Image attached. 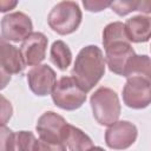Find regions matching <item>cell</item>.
<instances>
[{"instance_id": "6da1fadb", "label": "cell", "mask_w": 151, "mask_h": 151, "mask_svg": "<svg viewBox=\"0 0 151 151\" xmlns=\"http://www.w3.org/2000/svg\"><path fill=\"white\" fill-rule=\"evenodd\" d=\"M105 73V58L98 46L88 45L78 53L72 68V79L86 93Z\"/></svg>"}, {"instance_id": "7a4b0ae2", "label": "cell", "mask_w": 151, "mask_h": 151, "mask_svg": "<svg viewBox=\"0 0 151 151\" xmlns=\"http://www.w3.org/2000/svg\"><path fill=\"white\" fill-rule=\"evenodd\" d=\"M91 107L94 119L105 126L117 122L120 114V104L117 93L109 87H99L91 96Z\"/></svg>"}, {"instance_id": "3957f363", "label": "cell", "mask_w": 151, "mask_h": 151, "mask_svg": "<svg viewBox=\"0 0 151 151\" xmlns=\"http://www.w3.org/2000/svg\"><path fill=\"white\" fill-rule=\"evenodd\" d=\"M50 27L61 34L74 32L81 22V11L74 1H61L57 4L47 17Z\"/></svg>"}, {"instance_id": "277c9868", "label": "cell", "mask_w": 151, "mask_h": 151, "mask_svg": "<svg viewBox=\"0 0 151 151\" xmlns=\"http://www.w3.org/2000/svg\"><path fill=\"white\" fill-rule=\"evenodd\" d=\"M51 93L54 104L67 111L79 109L86 100V93L71 77H61L55 83Z\"/></svg>"}, {"instance_id": "5b68a950", "label": "cell", "mask_w": 151, "mask_h": 151, "mask_svg": "<svg viewBox=\"0 0 151 151\" xmlns=\"http://www.w3.org/2000/svg\"><path fill=\"white\" fill-rule=\"evenodd\" d=\"M32 21L22 12H14L5 15L1 20L2 38L11 41H22L32 33Z\"/></svg>"}, {"instance_id": "8992f818", "label": "cell", "mask_w": 151, "mask_h": 151, "mask_svg": "<svg viewBox=\"0 0 151 151\" xmlns=\"http://www.w3.org/2000/svg\"><path fill=\"white\" fill-rule=\"evenodd\" d=\"M150 80L142 77L129 78L123 88V100L132 109H144L150 104Z\"/></svg>"}, {"instance_id": "52a82bcc", "label": "cell", "mask_w": 151, "mask_h": 151, "mask_svg": "<svg viewBox=\"0 0 151 151\" xmlns=\"http://www.w3.org/2000/svg\"><path fill=\"white\" fill-rule=\"evenodd\" d=\"M137 138V127L126 120L116 122L105 132V142L109 147L124 150L131 146Z\"/></svg>"}, {"instance_id": "ba28073f", "label": "cell", "mask_w": 151, "mask_h": 151, "mask_svg": "<svg viewBox=\"0 0 151 151\" xmlns=\"http://www.w3.org/2000/svg\"><path fill=\"white\" fill-rule=\"evenodd\" d=\"M46 48L47 38L40 32H33L25 40H22L19 51L25 65L37 66L45 59Z\"/></svg>"}, {"instance_id": "9c48e42d", "label": "cell", "mask_w": 151, "mask_h": 151, "mask_svg": "<svg viewBox=\"0 0 151 151\" xmlns=\"http://www.w3.org/2000/svg\"><path fill=\"white\" fill-rule=\"evenodd\" d=\"M27 81L34 94L44 97L52 92L57 83V77L55 72L48 65H37L28 72Z\"/></svg>"}, {"instance_id": "30bf717a", "label": "cell", "mask_w": 151, "mask_h": 151, "mask_svg": "<svg viewBox=\"0 0 151 151\" xmlns=\"http://www.w3.org/2000/svg\"><path fill=\"white\" fill-rule=\"evenodd\" d=\"M67 122L55 112H45L37 123V131L40 139L47 143H63L61 134Z\"/></svg>"}, {"instance_id": "8fae6325", "label": "cell", "mask_w": 151, "mask_h": 151, "mask_svg": "<svg viewBox=\"0 0 151 151\" xmlns=\"http://www.w3.org/2000/svg\"><path fill=\"white\" fill-rule=\"evenodd\" d=\"M105 52H106V55L104 58H105V63H107L110 71L120 76L129 59L133 54H136L133 48L130 45V41L114 42L105 47Z\"/></svg>"}, {"instance_id": "7c38bea8", "label": "cell", "mask_w": 151, "mask_h": 151, "mask_svg": "<svg viewBox=\"0 0 151 151\" xmlns=\"http://www.w3.org/2000/svg\"><path fill=\"white\" fill-rule=\"evenodd\" d=\"M0 67L8 74L21 73L25 67L20 51L2 37H0Z\"/></svg>"}, {"instance_id": "4fadbf2b", "label": "cell", "mask_w": 151, "mask_h": 151, "mask_svg": "<svg viewBox=\"0 0 151 151\" xmlns=\"http://www.w3.org/2000/svg\"><path fill=\"white\" fill-rule=\"evenodd\" d=\"M124 28L129 41L145 42L150 39L151 20L149 17L136 15L124 24Z\"/></svg>"}, {"instance_id": "5bb4252c", "label": "cell", "mask_w": 151, "mask_h": 151, "mask_svg": "<svg viewBox=\"0 0 151 151\" xmlns=\"http://www.w3.org/2000/svg\"><path fill=\"white\" fill-rule=\"evenodd\" d=\"M61 140L64 145H67L70 151H87L93 146L91 138L80 129L71 124L65 125L61 134Z\"/></svg>"}, {"instance_id": "9a60e30c", "label": "cell", "mask_w": 151, "mask_h": 151, "mask_svg": "<svg viewBox=\"0 0 151 151\" xmlns=\"http://www.w3.org/2000/svg\"><path fill=\"white\" fill-rule=\"evenodd\" d=\"M122 76L129 78L133 77H142L150 80L151 72H150V58L147 55H137L133 54L129 61L126 63Z\"/></svg>"}, {"instance_id": "2e32d148", "label": "cell", "mask_w": 151, "mask_h": 151, "mask_svg": "<svg viewBox=\"0 0 151 151\" xmlns=\"http://www.w3.org/2000/svg\"><path fill=\"white\" fill-rule=\"evenodd\" d=\"M37 139L29 131H18L11 134L7 151H35Z\"/></svg>"}, {"instance_id": "e0dca14e", "label": "cell", "mask_w": 151, "mask_h": 151, "mask_svg": "<svg viewBox=\"0 0 151 151\" xmlns=\"http://www.w3.org/2000/svg\"><path fill=\"white\" fill-rule=\"evenodd\" d=\"M50 55H51V60L52 63L61 71H65L70 64H71V60H72V53H71V50L68 48V46L61 41V40H57L52 44V47H51V52H50Z\"/></svg>"}, {"instance_id": "ac0fdd59", "label": "cell", "mask_w": 151, "mask_h": 151, "mask_svg": "<svg viewBox=\"0 0 151 151\" xmlns=\"http://www.w3.org/2000/svg\"><path fill=\"white\" fill-rule=\"evenodd\" d=\"M120 41H129V39L126 37V33H125L124 24L119 22V21L109 24L103 31L104 48L114 44V42H120Z\"/></svg>"}, {"instance_id": "d6986e66", "label": "cell", "mask_w": 151, "mask_h": 151, "mask_svg": "<svg viewBox=\"0 0 151 151\" xmlns=\"http://www.w3.org/2000/svg\"><path fill=\"white\" fill-rule=\"evenodd\" d=\"M110 7L118 15L124 17L133 11H143L145 13H149L151 11V2L150 1H114V2H111Z\"/></svg>"}, {"instance_id": "ffe728a7", "label": "cell", "mask_w": 151, "mask_h": 151, "mask_svg": "<svg viewBox=\"0 0 151 151\" xmlns=\"http://www.w3.org/2000/svg\"><path fill=\"white\" fill-rule=\"evenodd\" d=\"M13 107L11 101L0 94V126H4L12 117Z\"/></svg>"}, {"instance_id": "44dd1931", "label": "cell", "mask_w": 151, "mask_h": 151, "mask_svg": "<svg viewBox=\"0 0 151 151\" xmlns=\"http://www.w3.org/2000/svg\"><path fill=\"white\" fill-rule=\"evenodd\" d=\"M35 151H66L64 143H47L41 139L37 140Z\"/></svg>"}, {"instance_id": "7402d4cb", "label": "cell", "mask_w": 151, "mask_h": 151, "mask_svg": "<svg viewBox=\"0 0 151 151\" xmlns=\"http://www.w3.org/2000/svg\"><path fill=\"white\" fill-rule=\"evenodd\" d=\"M83 5H84L85 9H87L88 12H100V11L105 9L106 7H110L111 2H106V1H91V0H85V1H83Z\"/></svg>"}, {"instance_id": "603a6c76", "label": "cell", "mask_w": 151, "mask_h": 151, "mask_svg": "<svg viewBox=\"0 0 151 151\" xmlns=\"http://www.w3.org/2000/svg\"><path fill=\"white\" fill-rule=\"evenodd\" d=\"M13 132L7 126H0V151H7L8 142Z\"/></svg>"}, {"instance_id": "cb8c5ba5", "label": "cell", "mask_w": 151, "mask_h": 151, "mask_svg": "<svg viewBox=\"0 0 151 151\" xmlns=\"http://www.w3.org/2000/svg\"><path fill=\"white\" fill-rule=\"evenodd\" d=\"M11 81V74H8L4 68L0 67V90L5 88Z\"/></svg>"}, {"instance_id": "d4e9b609", "label": "cell", "mask_w": 151, "mask_h": 151, "mask_svg": "<svg viewBox=\"0 0 151 151\" xmlns=\"http://www.w3.org/2000/svg\"><path fill=\"white\" fill-rule=\"evenodd\" d=\"M18 5L17 1H8V0H0V12H7L13 9Z\"/></svg>"}, {"instance_id": "484cf974", "label": "cell", "mask_w": 151, "mask_h": 151, "mask_svg": "<svg viewBox=\"0 0 151 151\" xmlns=\"http://www.w3.org/2000/svg\"><path fill=\"white\" fill-rule=\"evenodd\" d=\"M87 151H105L104 149H101V147H99V146H92L90 150H87Z\"/></svg>"}]
</instances>
